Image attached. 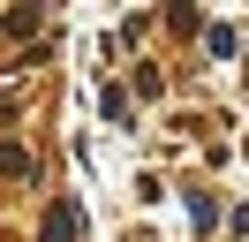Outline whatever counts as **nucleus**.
<instances>
[{
    "label": "nucleus",
    "mask_w": 249,
    "mask_h": 242,
    "mask_svg": "<svg viewBox=\"0 0 249 242\" xmlns=\"http://www.w3.org/2000/svg\"><path fill=\"white\" fill-rule=\"evenodd\" d=\"M76 235H83V212H76V204L61 197V204L46 212V242H76Z\"/></svg>",
    "instance_id": "obj_1"
},
{
    "label": "nucleus",
    "mask_w": 249,
    "mask_h": 242,
    "mask_svg": "<svg viewBox=\"0 0 249 242\" xmlns=\"http://www.w3.org/2000/svg\"><path fill=\"white\" fill-rule=\"evenodd\" d=\"M0 174L23 182V174H31V151H23V144H0Z\"/></svg>",
    "instance_id": "obj_2"
}]
</instances>
